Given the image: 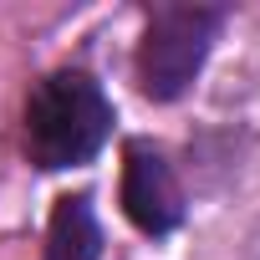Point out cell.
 Returning a JSON list of instances; mask_svg holds the SVG:
<instances>
[{"mask_svg":"<svg viewBox=\"0 0 260 260\" xmlns=\"http://www.w3.org/2000/svg\"><path fill=\"white\" fill-rule=\"evenodd\" d=\"M112 133V102L87 72H51L26 97V158L46 174L82 169Z\"/></svg>","mask_w":260,"mask_h":260,"instance_id":"cell-1","label":"cell"},{"mask_svg":"<svg viewBox=\"0 0 260 260\" xmlns=\"http://www.w3.org/2000/svg\"><path fill=\"white\" fill-rule=\"evenodd\" d=\"M219 21L224 16L209 6H158L138 46V87L153 102H174L179 92H189L219 36Z\"/></svg>","mask_w":260,"mask_h":260,"instance_id":"cell-2","label":"cell"},{"mask_svg":"<svg viewBox=\"0 0 260 260\" xmlns=\"http://www.w3.org/2000/svg\"><path fill=\"white\" fill-rule=\"evenodd\" d=\"M122 214L143 235H169L184 219V189H179L169 158L143 138L122 148Z\"/></svg>","mask_w":260,"mask_h":260,"instance_id":"cell-3","label":"cell"},{"mask_svg":"<svg viewBox=\"0 0 260 260\" xmlns=\"http://www.w3.org/2000/svg\"><path fill=\"white\" fill-rule=\"evenodd\" d=\"M102 255V224L92 214L87 194H67L51 209V230H46V260H97Z\"/></svg>","mask_w":260,"mask_h":260,"instance_id":"cell-4","label":"cell"},{"mask_svg":"<svg viewBox=\"0 0 260 260\" xmlns=\"http://www.w3.org/2000/svg\"><path fill=\"white\" fill-rule=\"evenodd\" d=\"M250 260H260V230H255V240H250Z\"/></svg>","mask_w":260,"mask_h":260,"instance_id":"cell-5","label":"cell"}]
</instances>
